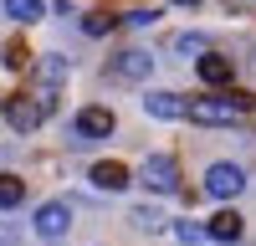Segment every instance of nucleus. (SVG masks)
<instances>
[{"label":"nucleus","mask_w":256,"mask_h":246,"mask_svg":"<svg viewBox=\"0 0 256 246\" xmlns=\"http://www.w3.org/2000/svg\"><path fill=\"white\" fill-rule=\"evenodd\" d=\"M246 113V98H230V92H220V98H190L184 102V118H195V123H236Z\"/></svg>","instance_id":"obj_1"},{"label":"nucleus","mask_w":256,"mask_h":246,"mask_svg":"<svg viewBox=\"0 0 256 246\" xmlns=\"http://www.w3.org/2000/svg\"><path fill=\"white\" fill-rule=\"evenodd\" d=\"M0 108H6V123H10V128L16 134H31V128H41V123H46V102H41L36 92H10L6 102H0Z\"/></svg>","instance_id":"obj_2"},{"label":"nucleus","mask_w":256,"mask_h":246,"mask_svg":"<svg viewBox=\"0 0 256 246\" xmlns=\"http://www.w3.org/2000/svg\"><path fill=\"white\" fill-rule=\"evenodd\" d=\"M144 184H148V190H159V195H174V190H180V164L169 159V154H154V159L144 164Z\"/></svg>","instance_id":"obj_3"},{"label":"nucleus","mask_w":256,"mask_h":246,"mask_svg":"<svg viewBox=\"0 0 256 246\" xmlns=\"http://www.w3.org/2000/svg\"><path fill=\"white\" fill-rule=\"evenodd\" d=\"M241 184H246V174L236 170V164H210V174H205V190L216 200H236Z\"/></svg>","instance_id":"obj_4"},{"label":"nucleus","mask_w":256,"mask_h":246,"mask_svg":"<svg viewBox=\"0 0 256 246\" xmlns=\"http://www.w3.org/2000/svg\"><path fill=\"white\" fill-rule=\"evenodd\" d=\"M108 72L123 77V82H138V77L154 72V56H148V52H118V56L108 62Z\"/></svg>","instance_id":"obj_5"},{"label":"nucleus","mask_w":256,"mask_h":246,"mask_svg":"<svg viewBox=\"0 0 256 246\" xmlns=\"http://www.w3.org/2000/svg\"><path fill=\"white\" fill-rule=\"evenodd\" d=\"M72 128H77L82 138H108V134L118 128V118H113L108 108H82V113H77V123H72Z\"/></svg>","instance_id":"obj_6"},{"label":"nucleus","mask_w":256,"mask_h":246,"mask_svg":"<svg viewBox=\"0 0 256 246\" xmlns=\"http://www.w3.org/2000/svg\"><path fill=\"white\" fill-rule=\"evenodd\" d=\"M67 226H72V210H67V200H46V205L36 210V231H41V236H62Z\"/></svg>","instance_id":"obj_7"},{"label":"nucleus","mask_w":256,"mask_h":246,"mask_svg":"<svg viewBox=\"0 0 256 246\" xmlns=\"http://www.w3.org/2000/svg\"><path fill=\"white\" fill-rule=\"evenodd\" d=\"M230 77H236L230 56H216V52H205V56H200V82H210V88H226Z\"/></svg>","instance_id":"obj_8"},{"label":"nucleus","mask_w":256,"mask_h":246,"mask_svg":"<svg viewBox=\"0 0 256 246\" xmlns=\"http://www.w3.org/2000/svg\"><path fill=\"white\" fill-rule=\"evenodd\" d=\"M92 184L98 190H128V170L118 159H102V164H92Z\"/></svg>","instance_id":"obj_9"},{"label":"nucleus","mask_w":256,"mask_h":246,"mask_svg":"<svg viewBox=\"0 0 256 246\" xmlns=\"http://www.w3.org/2000/svg\"><path fill=\"white\" fill-rule=\"evenodd\" d=\"M144 108L154 113V118H184V98L180 92H148Z\"/></svg>","instance_id":"obj_10"},{"label":"nucleus","mask_w":256,"mask_h":246,"mask_svg":"<svg viewBox=\"0 0 256 246\" xmlns=\"http://www.w3.org/2000/svg\"><path fill=\"white\" fill-rule=\"evenodd\" d=\"M205 231L216 236V241H241V216H236V210H216Z\"/></svg>","instance_id":"obj_11"},{"label":"nucleus","mask_w":256,"mask_h":246,"mask_svg":"<svg viewBox=\"0 0 256 246\" xmlns=\"http://www.w3.org/2000/svg\"><path fill=\"white\" fill-rule=\"evenodd\" d=\"M6 16L20 20V26H31V20L46 16V0H6Z\"/></svg>","instance_id":"obj_12"},{"label":"nucleus","mask_w":256,"mask_h":246,"mask_svg":"<svg viewBox=\"0 0 256 246\" xmlns=\"http://www.w3.org/2000/svg\"><path fill=\"white\" fill-rule=\"evenodd\" d=\"M26 200V184H20L16 174H0V210H10V205Z\"/></svg>","instance_id":"obj_13"},{"label":"nucleus","mask_w":256,"mask_h":246,"mask_svg":"<svg viewBox=\"0 0 256 246\" xmlns=\"http://www.w3.org/2000/svg\"><path fill=\"white\" fill-rule=\"evenodd\" d=\"M6 67H10V72L31 67V52H26V41H6Z\"/></svg>","instance_id":"obj_14"},{"label":"nucleus","mask_w":256,"mask_h":246,"mask_svg":"<svg viewBox=\"0 0 256 246\" xmlns=\"http://www.w3.org/2000/svg\"><path fill=\"white\" fill-rule=\"evenodd\" d=\"M118 26V16H108V10H92L88 20H82V31H88V36H102V31H113Z\"/></svg>","instance_id":"obj_15"},{"label":"nucleus","mask_w":256,"mask_h":246,"mask_svg":"<svg viewBox=\"0 0 256 246\" xmlns=\"http://www.w3.org/2000/svg\"><path fill=\"white\" fill-rule=\"evenodd\" d=\"M123 20H128V26H148V20H154V10H128Z\"/></svg>","instance_id":"obj_16"},{"label":"nucleus","mask_w":256,"mask_h":246,"mask_svg":"<svg viewBox=\"0 0 256 246\" xmlns=\"http://www.w3.org/2000/svg\"><path fill=\"white\" fill-rule=\"evenodd\" d=\"M174 6H195V0H174Z\"/></svg>","instance_id":"obj_17"}]
</instances>
